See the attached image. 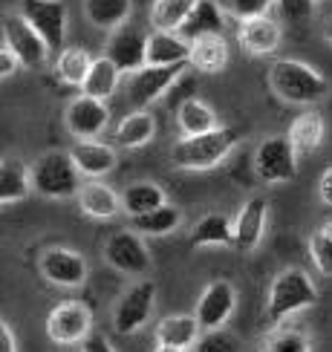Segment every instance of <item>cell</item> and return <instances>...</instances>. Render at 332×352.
<instances>
[{"label": "cell", "mask_w": 332, "mask_h": 352, "mask_svg": "<svg viewBox=\"0 0 332 352\" xmlns=\"http://www.w3.org/2000/svg\"><path fill=\"white\" fill-rule=\"evenodd\" d=\"M269 87L278 98L300 107L318 104L329 90V84L321 72L303 61H295V58H278L269 67Z\"/></svg>", "instance_id": "1"}, {"label": "cell", "mask_w": 332, "mask_h": 352, "mask_svg": "<svg viewBox=\"0 0 332 352\" xmlns=\"http://www.w3.org/2000/svg\"><path fill=\"white\" fill-rule=\"evenodd\" d=\"M240 144L237 127H217L202 136H182L170 151L173 165L182 170H211L225 162L228 153Z\"/></svg>", "instance_id": "2"}, {"label": "cell", "mask_w": 332, "mask_h": 352, "mask_svg": "<svg viewBox=\"0 0 332 352\" xmlns=\"http://www.w3.org/2000/svg\"><path fill=\"white\" fill-rule=\"evenodd\" d=\"M318 300V289L312 283V277L298 269L289 266L283 269L269 286V298H266V318L272 327H278L280 320H286L289 315H295L300 309H307Z\"/></svg>", "instance_id": "3"}, {"label": "cell", "mask_w": 332, "mask_h": 352, "mask_svg": "<svg viewBox=\"0 0 332 352\" xmlns=\"http://www.w3.org/2000/svg\"><path fill=\"white\" fill-rule=\"evenodd\" d=\"M29 170H32V188L41 197H47V199L78 197V190H81L78 173L81 170L76 162H72V153L49 151V153H43Z\"/></svg>", "instance_id": "4"}, {"label": "cell", "mask_w": 332, "mask_h": 352, "mask_svg": "<svg viewBox=\"0 0 332 352\" xmlns=\"http://www.w3.org/2000/svg\"><path fill=\"white\" fill-rule=\"evenodd\" d=\"M254 173L266 185H283L298 176V151L289 136H272L260 142L254 153Z\"/></svg>", "instance_id": "5"}, {"label": "cell", "mask_w": 332, "mask_h": 352, "mask_svg": "<svg viewBox=\"0 0 332 352\" xmlns=\"http://www.w3.org/2000/svg\"><path fill=\"white\" fill-rule=\"evenodd\" d=\"M21 14L47 41L49 52L61 55L67 47V6L64 0H21Z\"/></svg>", "instance_id": "6"}, {"label": "cell", "mask_w": 332, "mask_h": 352, "mask_svg": "<svg viewBox=\"0 0 332 352\" xmlns=\"http://www.w3.org/2000/svg\"><path fill=\"white\" fill-rule=\"evenodd\" d=\"M104 260L115 272L130 277H142L151 272V254L142 243V234H136L133 228H122L110 234L104 243Z\"/></svg>", "instance_id": "7"}, {"label": "cell", "mask_w": 332, "mask_h": 352, "mask_svg": "<svg viewBox=\"0 0 332 352\" xmlns=\"http://www.w3.org/2000/svg\"><path fill=\"white\" fill-rule=\"evenodd\" d=\"M47 335H49V341L61 346L84 344L93 335V312L78 300L55 306L47 315Z\"/></svg>", "instance_id": "8"}, {"label": "cell", "mask_w": 332, "mask_h": 352, "mask_svg": "<svg viewBox=\"0 0 332 352\" xmlns=\"http://www.w3.org/2000/svg\"><path fill=\"white\" fill-rule=\"evenodd\" d=\"M153 303H156V283L153 280H139L136 286H130L113 312V329L119 335L139 332L144 324H148Z\"/></svg>", "instance_id": "9"}, {"label": "cell", "mask_w": 332, "mask_h": 352, "mask_svg": "<svg viewBox=\"0 0 332 352\" xmlns=\"http://www.w3.org/2000/svg\"><path fill=\"white\" fill-rule=\"evenodd\" d=\"M110 122V107L101 98L93 96H78L72 98L64 110V124L78 142H93L104 133V127Z\"/></svg>", "instance_id": "10"}, {"label": "cell", "mask_w": 332, "mask_h": 352, "mask_svg": "<svg viewBox=\"0 0 332 352\" xmlns=\"http://www.w3.org/2000/svg\"><path fill=\"white\" fill-rule=\"evenodd\" d=\"M148 38L151 35L144 32V29H139L133 23H124L110 35L104 55L122 72H130V76H133V72L148 67Z\"/></svg>", "instance_id": "11"}, {"label": "cell", "mask_w": 332, "mask_h": 352, "mask_svg": "<svg viewBox=\"0 0 332 352\" xmlns=\"http://www.w3.org/2000/svg\"><path fill=\"white\" fill-rule=\"evenodd\" d=\"M3 43L21 58V64L26 69L41 67L49 55L47 41L29 26V21L23 18V14H9V18L3 21Z\"/></svg>", "instance_id": "12"}, {"label": "cell", "mask_w": 332, "mask_h": 352, "mask_svg": "<svg viewBox=\"0 0 332 352\" xmlns=\"http://www.w3.org/2000/svg\"><path fill=\"white\" fill-rule=\"evenodd\" d=\"M38 266H41V274L47 277L49 283L61 286V289H78L87 280L84 257L78 252H72V248H64V245L47 248V252L41 254Z\"/></svg>", "instance_id": "13"}, {"label": "cell", "mask_w": 332, "mask_h": 352, "mask_svg": "<svg viewBox=\"0 0 332 352\" xmlns=\"http://www.w3.org/2000/svg\"><path fill=\"white\" fill-rule=\"evenodd\" d=\"M185 67H191V64H173V67H144L139 72H133L130 76V87H127V93H130V101H133L136 107H148L153 104L156 98H162L173 81H177Z\"/></svg>", "instance_id": "14"}, {"label": "cell", "mask_w": 332, "mask_h": 352, "mask_svg": "<svg viewBox=\"0 0 332 352\" xmlns=\"http://www.w3.org/2000/svg\"><path fill=\"white\" fill-rule=\"evenodd\" d=\"M234 303H237V292L228 280H214L206 286V292L199 295L197 303V320L199 327L211 332V329H223V324L234 312Z\"/></svg>", "instance_id": "15"}, {"label": "cell", "mask_w": 332, "mask_h": 352, "mask_svg": "<svg viewBox=\"0 0 332 352\" xmlns=\"http://www.w3.org/2000/svg\"><path fill=\"white\" fill-rule=\"evenodd\" d=\"M266 214H269V202L263 197H252L243 205L234 217V248L243 254L254 252L263 240L266 231Z\"/></svg>", "instance_id": "16"}, {"label": "cell", "mask_w": 332, "mask_h": 352, "mask_svg": "<svg viewBox=\"0 0 332 352\" xmlns=\"http://www.w3.org/2000/svg\"><path fill=\"white\" fill-rule=\"evenodd\" d=\"M280 38H283V29L274 18H269V14L243 21L240 29H237V41L252 55H272L274 50L280 47Z\"/></svg>", "instance_id": "17"}, {"label": "cell", "mask_w": 332, "mask_h": 352, "mask_svg": "<svg viewBox=\"0 0 332 352\" xmlns=\"http://www.w3.org/2000/svg\"><path fill=\"white\" fill-rule=\"evenodd\" d=\"M173 64H191V43L179 32L153 29L148 38V67H173Z\"/></svg>", "instance_id": "18"}, {"label": "cell", "mask_w": 332, "mask_h": 352, "mask_svg": "<svg viewBox=\"0 0 332 352\" xmlns=\"http://www.w3.org/2000/svg\"><path fill=\"white\" fill-rule=\"evenodd\" d=\"M72 162L78 165V170L84 176H90V179H98V176H107L115 162H119V156H115V148L113 144H104V142H76L72 144Z\"/></svg>", "instance_id": "19"}, {"label": "cell", "mask_w": 332, "mask_h": 352, "mask_svg": "<svg viewBox=\"0 0 332 352\" xmlns=\"http://www.w3.org/2000/svg\"><path fill=\"white\" fill-rule=\"evenodd\" d=\"M225 29V12L217 0H199L197 9L191 12V18L185 21V26L179 29V35L194 43L199 38H208V35H223Z\"/></svg>", "instance_id": "20"}, {"label": "cell", "mask_w": 332, "mask_h": 352, "mask_svg": "<svg viewBox=\"0 0 332 352\" xmlns=\"http://www.w3.org/2000/svg\"><path fill=\"white\" fill-rule=\"evenodd\" d=\"M78 205H81V211H84L87 217H96V219H110V217H115L119 211H124V208H122V197L115 194L110 185L98 182V179L81 185V190H78Z\"/></svg>", "instance_id": "21"}, {"label": "cell", "mask_w": 332, "mask_h": 352, "mask_svg": "<svg viewBox=\"0 0 332 352\" xmlns=\"http://www.w3.org/2000/svg\"><path fill=\"white\" fill-rule=\"evenodd\" d=\"M199 320L197 315H168L156 327V344L159 346H179L188 349L199 341Z\"/></svg>", "instance_id": "22"}, {"label": "cell", "mask_w": 332, "mask_h": 352, "mask_svg": "<svg viewBox=\"0 0 332 352\" xmlns=\"http://www.w3.org/2000/svg\"><path fill=\"white\" fill-rule=\"evenodd\" d=\"M153 133H156V122H153V116L148 113V110H136V113H130V116H124V119L115 124V133H113V139H115V144L119 148H142V144H148L151 139H153Z\"/></svg>", "instance_id": "23"}, {"label": "cell", "mask_w": 332, "mask_h": 352, "mask_svg": "<svg viewBox=\"0 0 332 352\" xmlns=\"http://www.w3.org/2000/svg\"><path fill=\"white\" fill-rule=\"evenodd\" d=\"M119 81H122V69L115 67L107 55H98L90 72H87V81H84V96H93V98H101L107 101L115 90H119Z\"/></svg>", "instance_id": "24"}, {"label": "cell", "mask_w": 332, "mask_h": 352, "mask_svg": "<svg viewBox=\"0 0 332 352\" xmlns=\"http://www.w3.org/2000/svg\"><path fill=\"white\" fill-rule=\"evenodd\" d=\"M32 188V170H26L23 162L18 159H6L0 165V202L3 205H12V202H21L29 197Z\"/></svg>", "instance_id": "25"}, {"label": "cell", "mask_w": 332, "mask_h": 352, "mask_svg": "<svg viewBox=\"0 0 332 352\" xmlns=\"http://www.w3.org/2000/svg\"><path fill=\"white\" fill-rule=\"evenodd\" d=\"M177 124L182 136H202L217 130V113L202 98H185L177 110Z\"/></svg>", "instance_id": "26"}, {"label": "cell", "mask_w": 332, "mask_h": 352, "mask_svg": "<svg viewBox=\"0 0 332 352\" xmlns=\"http://www.w3.org/2000/svg\"><path fill=\"white\" fill-rule=\"evenodd\" d=\"M199 0H153L151 6V23L153 29L162 32H179L185 21L191 18V12L197 9Z\"/></svg>", "instance_id": "27"}, {"label": "cell", "mask_w": 332, "mask_h": 352, "mask_svg": "<svg viewBox=\"0 0 332 352\" xmlns=\"http://www.w3.org/2000/svg\"><path fill=\"white\" fill-rule=\"evenodd\" d=\"M162 205H168L165 202V190L159 188L156 182H136L122 194V208L130 214V219L151 214L156 208H162Z\"/></svg>", "instance_id": "28"}, {"label": "cell", "mask_w": 332, "mask_h": 352, "mask_svg": "<svg viewBox=\"0 0 332 352\" xmlns=\"http://www.w3.org/2000/svg\"><path fill=\"white\" fill-rule=\"evenodd\" d=\"M182 226V211L173 208V205H162L144 217H133L130 219V228L142 237H165V234H173Z\"/></svg>", "instance_id": "29"}, {"label": "cell", "mask_w": 332, "mask_h": 352, "mask_svg": "<svg viewBox=\"0 0 332 352\" xmlns=\"http://www.w3.org/2000/svg\"><path fill=\"white\" fill-rule=\"evenodd\" d=\"M324 139V116L318 110L300 113L289 127V142L295 144L298 153H312Z\"/></svg>", "instance_id": "30"}, {"label": "cell", "mask_w": 332, "mask_h": 352, "mask_svg": "<svg viewBox=\"0 0 332 352\" xmlns=\"http://www.w3.org/2000/svg\"><path fill=\"white\" fill-rule=\"evenodd\" d=\"M87 21L98 29H119L130 18V0H84Z\"/></svg>", "instance_id": "31"}, {"label": "cell", "mask_w": 332, "mask_h": 352, "mask_svg": "<svg viewBox=\"0 0 332 352\" xmlns=\"http://www.w3.org/2000/svg\"><path fill=\"white\" fill-rule=\"evenodd\" d=\"M234 245V223L225 214H206L194 226L191 245Z\"/></svg>", "instance_id": "32"}, {"label": "cell", "mask_w": 332, "mask_h": 352, "mask_svg": "<svg viewBox=\"0 0 332 352\" xmlns=\"http://www.w3.org/2000/svg\"><path fill=\"white\" fill-rule=\"evenodd\" d=\"M228 61V43L223 35H208L191 43V67L199 72H220Z\"/></svg>", "instance_id": "33"}, {"label": "cell", "mask_w": 332, "mask_h": 352, "mask_svg": "<svg viewBox=\"0 0 332 352\" xmlns=\"http://www.w3.org/2000/svg\"><path fill=\"white\" fill-rule=\"evenodd\" d=\"M93 61H96V58H90V52H87L84 47H67L61 55H58L55 72H58V78H61L64 84L84 87L87 72H90Z\"/></svg>", "instance_id": "34"}, {"label": "cell", "mask_w": 332, "mask_h": 352, "mask_svg": "<svg viewBox=\"0 0 332 352\" xmlns=\"http://www.w3.org/2000/svg\"><path fill=\"white\" fill-rule=\"evenodd\" d=\"M217 3L223 6L225 14H231V18H237L243 23V21L269 14L272 6H278V0H217Z\"/></svg>", "instance_id": "35"}, {"label": "cell", "mask_w": 332, "mask_h": 352, "mask_svg": "<svg viewBox=\"0 0 332 352\" xmlns=\"http://www.w3.org/2000/svg\"><path fill=\"white\" fill-rule=\"evenodd\" d=\"M243 344L234 332L228 329H211L206 335H199V341L194 344L191 352H240Z\"/></svg>", "instance_id": "36"}, {"label": "cell", "mask_w": 332, "mask_h": 352, "mask_svg": "<svg viewBox=\"0 0 332 352\" xmlns=\"http://www.w3.org/2000/svg\"><path fill=\"white\" fill-rule=\"evenodd\" d=\"M266 352H312V344L298 329H278L266 341Z\"/></svg>", "instance_id": "37"}, {"label": "cell", "mask_w": 332, "mask_h": 352, "mask_svg": "<svg viewBox=\"0 0 332 352\" xmlns=\"http://www.w3.org/2000/svg\"><path fill=\"white\" fill-rule=\"evenodd\" d=\"M309 254H312V263L318 266V272L332 277V237L321 228L318 234H312L309 240Z\"/></svg>", "instance_id": "38"}, {"label": "cell", "mask_w": 332, "mask_h": 352, "mask_svg": "<svg viewBox=\"0 0 332 352\" xmlns=\"http://www.w3.org/2000/svg\"><path fill=\"white\" fill-rule=\"evenodd\" d=\"M278 9H280L283 21H289V23H307L312 18L315 0H278Z\"/></svg>", "instance_id": "39"}, {"label": "cell", "mask_w": 332, "mask_h": 352, "mask_svg": "<svg viewBox=\"0 0 332 352\" xmlns=\"http://www.w3.org/2000/svg\"><path fill=\"white\" fill-rule=\"evenodd\" d=\"M23 64H21V58L14 55L6 43L3 47H0V78H9V76H14V72H18Z\"/></svg>", "instance_id": "40"}, {"label": "cell", "mask_w": 332, "mask_h": 352, "mask_svg": "<svg viewBox=\"0 0 332 352\" xmlns=\"http://www.w3.org/2000/svg\"><path fill=\"white\" fill-rule=\"evenodd\" d=\"M81 352H115V349L104 335H90V338L81 344Z\"/></svg>", "instance_id": "41"}, {"label": "cell", "mask_w": 332, "mask_h": 352, "mask_svg": "<svg viewBox=\"0 0 332 352\" xmlns=\"http://www.w3.org/2000/svg\"><path fill=\"white\" fill-rule=\"evenodd\" d=\"M318 190H321V199L327 205H332V168H327L321 173V182H318Z\"/></svg>", "instance_id": "42"}, {"label": "cell", "mask_w": 332, "mask_h": 352, "mask_svg": "<svg viewBox=\"0 0 332 352\" xmlns=\"http://www.w3.org/2000/svg\"><path fill=\"white\" fill-rule=\"evenodd\" d=\"M0 352H18V349H14V335H12L6 320L0 324Z\"/></svg>", "instance_id": "43"}, {"label": "cell", "mask_w": 332, "mask_h": 352, "mask_svg": "<svg viewBox=\"0 0 332 352\" xmlns=\"http://www.w3.org/2000/svg\"><path fill=\"white\" fill-rule=\"evenodd\" d=\"M156 352H188V349H179V346H156Z\"/></svg>", "instance_id": "44"}, {"label": "cell", "mask_w": 332, "mask_h": 352, "mask_svg": "<svg viewBox=\"0 0 332 352\" xmlns=\"http://www.w3.org/2000/svg\"><path fill=\"white\" fill-rule=\"evenodd\" d=\"M324 35H327V41H329V43H332V18H329V21H327V29H324Z\"/></svg>", "instance_id": "45"}, {"label": "cell", "mask_w": 332, "mask_h": 352, "mask_svg": "<svg viewBox=\"0 0 332 352\" xmlns=\"http://www.w3.org/2000/svg\"><path fill=\"white\" fill-rule=\"evenodd\" d=\"M324 231H327V234H329V237H332V219H329V223L324 226Z\"/></svg>", "instance_id": "46"}]
</instances>
